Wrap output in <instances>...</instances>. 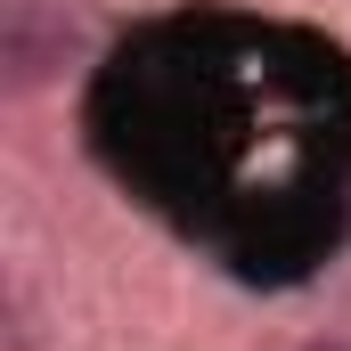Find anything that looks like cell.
I'll return each mask as SVG.
<instances>
[{
	"mask_svg": "<svg viewBox=\"0 0 351 351\" xmlns=\"http://www.w3.org/2000/svg\"><path fill=\"white\" fill-rule=\"evenodd\" d=\"M74 49H82V25H74L66 0H8V16H0V58H8L16 82H49Z\"/></svg>",
	"mask_w": 351,
	"mask_h": 351,
	"instance_id": "obj_1",
	"label": "cell"
},
{
	"mask_svg": "<svg viewBox=\"0 0 351 351\" xmlns=\"http://www.w3.org/2000/svg\"><path fill=\"white\" fill-rule=\"evenodd\" d=\"M311 351H351V343H311Z\"/></svg>",
	"mask_w": 351,
	"mask_h": 351,
	"instance_id": "obj_2",
	"label": "cell"
}]
</instances>
